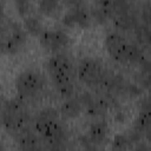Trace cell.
<instances>
[{
  "label": "cell",
  "instance_id": "e0dca14e",
  "mask_svg": "<svg viewBox=\"0 0 151 151\" xmlns=\"http://www.w3.org/2000/svg\"><path fill=\"white\" fill-rule=\"evenodd\" d=\"M111 147L114 150H126V149H133V142L129 133H117L114 134Z\"/></svg>",
  "mask_w": 151,
  "mask_h": 151
},
{
  "label": "cell",
  "instance_id": "7c38bea8",
  "mask_svg": "<svg viewBox=\"0 0 151 151\" xmlns=\"http://www.w3.org/2000/svg\"><path fill=\"white\" fill-rule=\"evenodd\" d=\"M83 112H84V106H83L81 100L78 97V93L77 96L65 98L64 101L59 106V113L64 122L73 120L78 118Z\"/></svg>",
  "mask_w": 151,
  "mask_h": 151
},
{
  "label": "cell",
  "instance_id": "2e32d148",
  "mask_svg": "<svg viewBox=\"0 0 151 151\" xmlns=\"http://www.w3.org/2000/svg\"><path fill=\"white\" fill-rule=\"evenodd\" d=\"M22 26L25 27L26 32L32 35V37H38L42 33V31L45 29L44 28V24L41 21V19L34 14H31L26 18L22 19Z\"/></svg>",
  "mask_w": 151,
  "mask_h": 151
},
{
  "label": "cell",
  "instance_id": "5b68a950",
  "mask_svg": "<svg viewBox=\"0 0 151 151\" xmlns=\"http://www.w3.org/2000/svg\"><path fill=\"white\" fill-rule=\"evenodd\" d=\"M27 42V32L22 25L2 15L1 22V52L6 55L18 54Z\"/></svg>",
  "mask_w": 151,
  "mask_h": 151
},
{
  "label": "cell",
  "instance_id": "3957f363",
  "mask_svg": "<svg viewBox=\"0 0 151 151\" xmlns=\"http://www.w3.org/2000/svg\"><path fill=\"white\" fill-rule=\"evenodd\" d=\"M104 48L109 57L120 65L137 66L145 55V51L129 40L118 31L109 32L104 38Z\"/></svg>",
  "mask_w": 151,
  "mask_h": 151
},
{
  "label": "cell",
  "instance_id": "ba28073f",
  "mask_svg": "<svg viewBox=\"0 0 151 151\" xmlns=\"http://www.w3.org/2000/svg\"><path fill=\"white\" fill-rule=\"evenodd\" d=\"M137 107V116L132 123V129L129 131V136L133 142V149L142 140L151 144V96H142Z\"/></svg>",
  "mask_w": 151,
  "mask_h": 151
},
{
  "label": "cell",
  "instance_id": "ffe728a7",
  "mask_svg": "<svg viewBox=\"0 0 151 151\" xmlns=\"http://www.w3.org/2000/svg\"><path fill=\"white\" fill-rule=\"evenodd\" d=\"M139 20L151 28V0H144L138 7Z\"/></svg>",
  "mask_w": 151,
  "mask_h": 151
},
{
  "label": "cell",
  "instance_id": "5bb4252c",
  "mask_svg": "<svg viewBox=\"0 0 151 151\" xmlns=\"http://www.w3.org/2000/svg\"><path fill=\"white\" fill-rule=\"evenodd\" d=\"M132 34L137 41V44L145 51H151V28L144 25L140 20L139 22L134 26Z\"/></svg>",
  "mask_w": 151,
  "mask_h": 151
},
{
  "label": "cell",
  "instance_id": "9a60e30c",
  "mask_svg": "<svg viewBox=\"0 0 151 151\" xmlns=\"http://www.w3.org/2000/svg\"><path fill=\"white\" fill-rule=\"evenodd\" d=\"M63 0H38V11L47 18H55L61 11Z\"/></svg>",
  "mask_w": 151,
  "mask_h": 151
},
{
  "label": "cell",
  "instance_id": "4fadbf2b",
  "mask_svg": "<svg viewBox=\"0 0 151 151\" xmlns=\"http://www.w3.org/2000/svg\"><path fill=\"white\" fill-rule=\"evenodd\" d=\"M17 143H18V146L19 149H22V150H38V149H41L44 147L42 144V139L40 138V136L33 131H31L28 127L22 130L21 132H19L17 136Z\"/></svg>",
  "mask_w": 151,
  "mask_h": 151
},
{
  "label": "cell",
  "instance_id": "277c9868",
  "mask_svg": "<svg viewBox=\"0 0 151 151\" xmlns=\"http://www.w3.org/2000/svg\"><path fill=\"white\" fill-rule=\"evenodd\" d=\"M31 120L29 109L26 100L20 97L8 98L2 103L1 107V122L4 129L14 136L28 127Z\"/></svg>",
  "mask_w": 151,
  "mask_h": 151
},
{
  "label": "cell",
  "instance_id": "52a82bcc",
  "mask_svg": "<svg viewBox=\"0 0 151 151\" xmlns=\"http://www.w3.org/2000/svg\"><path fill=\"white\" fill-rule=\"evenodd\" d=\"M46 86L45 76L34 68H25L14 78V88L17 96L24 100H31L42 93Z\"/></svg>",
  "mask_w": 151,
  "mask_h": 151
},
{
  "label": "cell",
  "instance_id": "8fae6325",
  "mask_svg": "<svg viewBox=\"0 0 151 151\" xmlns=\"http://www.w3.org/2000/svg\"><path fill=\"white\" fill-rule=\"evenodd\" d=\"M109 132H110L109 123L104 118H99V119H94V122L91 123L85 134L90 140L92 149H97L107 140Z\"/></svg>",
  "mask_w": 151,
  "mask_h": 151
},
{
  "label": "cell",
  "instance_id": "d6986e66",
  "mask_svg": "<svg viewBox=\"0 0 151 151\" xmlns=\"http://www.w3.org/2000/svg\"><path fill=\"white\" fill-rule=\"evenodd\" d=\"M13 6L20 18H26L33 14V0H13Z\"/></svg>",
  "mask_w": 151,
  "mask_h": 151
},
{
  "label": "cell",
  "instance_id": "44dd1931",
  "mask_svg": "<svg viewBox=\"0 0 151 151\" xmlns=\"http://www.w3.org/2000/svg\"><path fill=\"white\" fill-rule=\"evenodd\" d=\"M134 78H136V83H137L145 92H147V94L151 96V74H149V73H143V72L138 71V72L134 74Z\"/></svg>",
  "mask_w": 151,
  "mask_h": 151
},
{
  "label": "cell",
  "instance_id": "8992f818",
  "mask_svg": "<svg viewBox=\"0 0 151 151\" xmlns=\"http://www.w3.org/2000/svg\"><path fill=\"white\" fill-rule=\"evenodd\" d=\"M109 72V67L93 57H84L77 65V78L78 80L91 90H100L106 74Z\"/></svg>",
  "mask_w": 151,
  "mask_h": 151
},
{
  "label": "cell",
  "instance_id": "6da1fadb",
  "mask_svg": "<svg viewBox=\"0 0 151 151\" xmlns=\"http://www.w3.org/2000/svg\"><path fill=\"white\" fill-rule=\"evenodd\" d=\"M34 131L42 139L45 147L63 149L67 140V130L60 117L59 110L46 106L37 112L34 120Z\"/></svg>",
  "mask_w": 151,
  "mask_h": 151
},
{
  "label": "cell",
  "instance_id": "7402d4cb",
  "mask_svg": "<svg viewBox=\"0 0 151 151\" xmlns=\"http://www.w3.org/2000/svg\"><path fill=\"white\" fill-rule=\"evenodd\" d=\"M113 1H114V0H93V2H94L96 5L101 6V7H104V8H107L109 11H110V8H111Z\"/></svg>",
  "mask_w": 151,
  "mask_h": 151
},
{
  "label": "cell",
  "instance_id": "ac0fdd59",
  "mask_svg": "<svg viewBox=\"0 0 151 151\" xmlns=\"http://www.w3.org/2000/svg\"><path fill=\"white\" fill-rule=\"evenodd\" d=\"M90 13H91L92 20L96 21L98 25H105V24H107L109 21H111V14H110V11H109L107 8L101 7V6L96 5L94 7L91 8Z\"/></svg>",
  "mask_w": 151,
  "mask_h": 151
},
{
  "label": "cell",
  "instance_id": "9c48e42d",
  "mask_svg": "<svg viewBox=\"0 0 151 151\" xmlns=\"http://www.w3.org/2000/svg\"><path fill=\"white\" fill-rule=\"evenodd\" d=\"M40 46L48 52H63L71 44L70 35L61 29H44L39 35Z\"/></svg>",
  "mask_w": 151,
  "mask_h": 151
},
{
  "label": "cell",
  "instance_id": "30bf717a",
  "mask_svg": "<svg viewBox=\"0 0 151 151\" xmlns=\"http://www.w3.org/2000/svg\"><path fill=\"white\" fill-rule=\"evenodd\" d=\"M61 24L67 28L77 27L81 29H87L92 25V17L91 13L86 9V6L71 7L63 15Z\"/></svg>",
  "mask_w": 151,
  "mask_h": 151
},
{
  "label": "cell",
  "instance_id": "7a4b0ae2",
  "mask_svg": "<svg viewBox=\"0 0 151 151\" xmlns=\"http://www.w3.org/2000/svg\"><path fill=\"white\" fill-rule=\"evenodd\" d=\"M46 68L53 86L64 99L77 94V87L74 84L77 68L66 53H53L47 60Z\"/></svg>",
  "mask_w": 151,
  "mask_h": 151
}]
</instances>
